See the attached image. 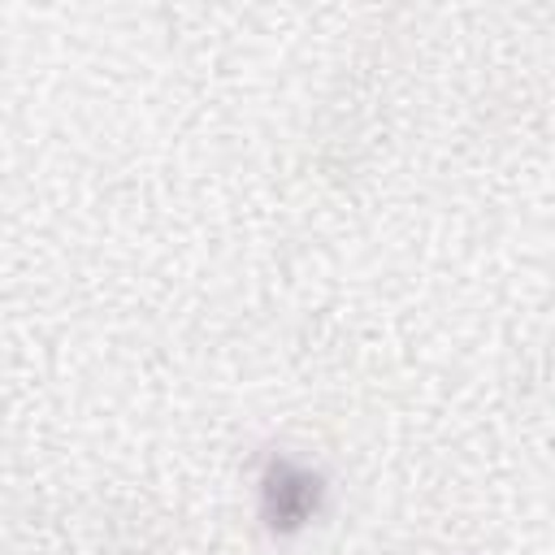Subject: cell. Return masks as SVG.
Returning <instances> with one entry per match:
<instances>
[{
    "instance_id": "6da1fadb",
    "label": "cell",
    "mask_w": 555,
    "mask_h": 555,
    "mask_svg": "<svg viewBox=\"0 0 555 555\" xmlns=\"http://www.w3.org/2000/svg\"><path fill=\"white\" fill-rule=\"evenodd\" d=\"M269 481L282 486V494H278V490H264L269 499H278V507H269L273 525L291 529V525H299V520L317 507V477H308V473H299V468H291V464H278Z\"/></svg>"
}]
</instances>
